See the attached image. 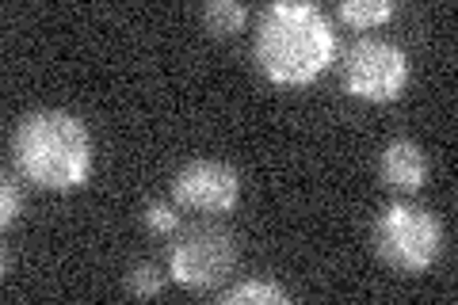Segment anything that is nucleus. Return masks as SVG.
Instances as JSON below:
<instances>
[{
	"instance_id": "nucleus-3",
	"label": "nucleus",
	"mask_w": 458,
	"mask_h": 305,
	"mask_svg": "<svg viewBox=\"0 0 458 305\" xmlns=\"http://www.w3.org/2000/svg\"><path fill=\"white\" fill-rule=\"evenodd\" d=\"M370 244H375V252L386 267L412 275V271H424L439 256L443 229L432 210L417 207V202H394V207H386L378 214Z\"/></svg>"
},
{
	"instance_id": "nucleus-5",
	"label": "nucleus",
	"mask_w": 458,
	"mask_h": 305,
	"mask_svg": "<svg viewBox=\"0 0 458 305\" xmlns=\"http://www.w3.org/2000/svg\"><path fill=\"white\" fill-rule=\"evenodd\" d=\"M344 89L370 104H390L409 80V57L390 38H355L340 62Z\"/></svg>"
},
{
	"instance_id": "nucleus-10",
	"label": "nucleus",
	"mask_w": 458,
	"mask_h": 305,
	"mask_svg": "<svg viewBox=\"0 0 458 305\" xmlns=\"http://www.w3.org/2000/svg\"><path fill=\"white\" fill-rule=\"evenodd\" d=\"M165 279L168 275L157 264H134L126 271V294L131 298H157L165 290Z\"/></svg>"
},
{
	"instance_id": "nucleus-6",
	"label": "nucleus",
	"mask_w": 458,
	"mask_h": 305,
	"mask_svg": "<svg viewBox=\"0 0 458 305\" xmlns=\"http://www.w3.org/2000/svg\"><path fill=\"white\" fill-rule=\"evenodd\" d=\"M241 180L237 168L222 161H188L172 180V199L199 214H225L237 207Z\"/></svg>"
},
{
	"instance_id": "nucleus-2",
	"label": "nucleus",
	"mask_w": 458,
	"mask_h": 305,
	"mask_svg": "<svg viewBox=\"0 0 458 305\" xmlns=\"http://www.w3.org/2000/svg\"><path fill=\"white\" fill-rule=\"evenodd\" d=\"M12 161L23 180L47 191H69L89 180L92 138L73 111L38 107L23 114L12 134Z\"/></svg>"
},
{
	"instance_id": "nucleus-8",
	"label": "nucleus",
	"mask_w": 458,
	"mask_h": 305,
	"mask_svg": "<svg viewBox=\"0 0 458 305\" xmlns=\"http://www.w3.org/2000/svg\"><path fill=\"white\" fill-rule=\"evenodd\" d=\"M245 20H249V8L237 4V0H210V4L203 8V23H207V31L214 38L237 35L241 27H245Z\"/></svg>"
},
{
	"instance_id": "nucleus-12",
	"label": "nucleus",
	"mask_w": 458,
	"mask_h": 305,
	"mask_svg": "<svg viewBox=\"0 0 458 305\" xmlns=\"http://www.w3.org/2000/svg\"><path fill=\"white\" fill-rule=\"evenodd\" d=\"M141 222H146L149 233L168 237L172 229L180 225V217H176V207H172L168 199H153V202H146V214H141Z\"/></svg>"
},
{
	"instance_id": "nucleus-13",
	"label": "nucleus",
	"mask_w": 458,
	"mask_h": 305,
	"mask_svg": "<svg viewBox=\"0 0 458 305\" xmlns=\"http://www.w3.org/2000/svg\"><path fill=\"white\" fill-rule=\"evenodd\" d=\"M20 207H23V199H20V187H16V180H8L4 176V187H0V225H12L20 217Z\"/></svg>"
},
{
	"instance_id": "nucleus-11",
	"label": "nucleus",
	"mask_w": 458,
	"mask_h": 305,
	"mask_svg": "<svg viewBox=\"0 0 458 305\" xmlns=\"http://www.w3.org/2000/svg\"><path fill=\"white\" fill-rule=\"evenodd\" d=\"M218 301L222 305H241V301H276L279 305V301H291V294L276 283H241L233 290H225Z\"/></svg>"
},
{
	"instance_id": "nucleus-4",
	"label": "nucleus",
	"mask_w": 458,
	"mask_h": 305,
	"mask_svg": "<svg viewBox=\"0 0 458 305\" xmlns=\"http://www.w3.org/2000/svg\"><path fill=\"white\" fill-rule=\"evenodd\" d=\"M237 267V237L222 225H191L168 252V279L188 290H214Z\"/></svg>"
},
{
	"instance_id": "nucleus-1",
	"label": "nucleus",
	"mask_w": 458,
	"mask_h": 305,
	"mask_svg": "<svg viewBox=\"0 0 458 305\" xmlns=\"http://www.w3.org/2000/svg\"><path fill=\"white\" fill-rule=\"evenodd\" d=\"M256 65L279 84H310L333 62L336 38L328 16L310 0H279L256 27Z\"/></svg>"
},
{
	"instance_id": "nucleus-7",
	"label": "nucleus",
	"mask_w": 458,
	"mask_h": 305,
	"mask_svg": "<svg viewBox=\"0 0 458 305\" xmlns=\"http://www.w3.org/2000/svg\"><path fill=\"white\" fill-rule=\"evenodd\" d=\"M378 176L390 191L412 195L420 191V183L428 176V157L412 138H394L378 157Z\"/></svg>"
},
{
	"instance_id": "nucleus-9",
	"label": "nucleus",
	"mask_w": 458,
	"mask_h": 305,
	"mask_svg": "<svg viewBox=\"0 0 458 305\" xmlns=\"http://www.w3.org/2000/svg\"><path fill=\"white\" fill-rule=\"evenodd\" d=\"M394 16L390 0H344L340 4V20L352 27H378Z\"/></svg>"
}]
</instances>
